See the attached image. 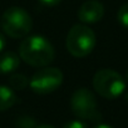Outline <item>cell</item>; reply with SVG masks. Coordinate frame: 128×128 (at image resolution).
Instances as JSON below:
<instances>
[{
  "instance_id": "cell-6",
  "label": "cell",
  "mask_w": 128,
  "mask_h": 128,
  "mask_svg": "<svg viewBox=\"0 0 128 128\" xmlns=\"http://www.w3.org/2000/svg\"><path fill=\"white\" fill-rule=\"evenodd\" d=\"M63 83V73L58 68L44 67L29 80L30 88L38 94H49L56 90Z\"/></svg>"
},
{
  "instance_id": "cell-12",
  "label": "cell",
  "mask_w": 128,
  "mask_h": 128,
  "mask_svg": "<svg viewBox=\"0 0 128 128\" xmlns=\"http://www.w3.org/2000/svg\"><path fill=\"white\" fill-rule=\"evenodd\" d=\"M117 19H118L119 24H120L123 28L128 29V3L123 4V5L119 8V10H118V13H117Z\"/></svg>"
},
{
  "instance_id": "cell-16",
  "label": "cell",
  "mask_w": 128,
  "mask_h": 128,
  "mask_svg": "<svg viewBox=\"0 0 128 128\" xmlns=\"http://www.w3.org/2000/svg\"><path fill=\"white\" fill-rule=\"evenodd\" d=\"M94 128H113V127H110V126H108L106 123H100V124H97Z\"/></svg>"
},
{
  "instance_id": "cell-15",
  "label": "cell",
  "mask_w": 128,
  "mask_h": 128,
  "mask_svg": "<svg viewBox=\"0 0 128 128\" xmlns=\"http://www.w3.org/2000/svg\"><path fill=\"white\" fill-rule=\"evenodd\" d=\"M5 45H6V40H5V36L0 33V53H2L3 50H4V48H5Z\"/></svg>"
},
{
  "instance_id": "cell-9",
  "label": "cell",
  "mask_w": 128,
  "mask_h": 128,
  "mask_svg": "<svg viewBox=\"0 0 128 128\" xmlns=\"http://www.w3.org/2000/svg\"><path fill=\"white\" fill-rule=\"evenodd\" d=\"M18 102V97L10 87L0 86V112L10 109Z\"/></svg>"
},
{
  "instance_id": "cell-19",
  "label": "cell",
  "mask_w": 128,
  "mask_h": 128,
  "mask_svg": "<svg viewBox=\"0 0 128 128\" xmlns=\"http://www.w3.org/2000/svg\"><path fill=\"white\" fill-rule=\"evenodd\" d=\"M126 100H127V103H128V92L126 93Z\"/></svg>"
},
{
  "instance_id": "cell-8",
  "label": "cell",
  "mask_w": 128,
  "mask_h": 128,
  "mask_svg": "<svg viewBox=\"0 0 128 128\" xmlns=\"http://www.w3.org/2000/svg\"><path fill=\"white\" fill-rule=\"evenodd\" d=\"M20 64V56L14 52H6L0 55V73L9 74L18 69Z\"/></svg>"
},
{
  "instance_id": "cell-3",
  "label": "cell",
  "mask_w": 128,
  "mask_h": 128,
  "mask_svg": "<svg viewBox=\"0 0 128 128\" xmlns=\"http://www.w3.org/2000/svg\"><path fill=\"white\" fill-rule=\"evenodd\" d=\"M96 43L97 39L94 32L89 26L83 24H77L72 26V29L68 32L66 40L68 52L76 58L89 55L93 52Z\"/></svg>"
},
{
  "instance_id": "cell-14",
  "label": "cell",
  "mask_w": 128,
  "mask_h": 128,
  "mask_svg": "<svg viewBox=\"0 0 128 128\" xmlns=\"http://www.w3.org/2000/svg\"><path fill=\"white\" fill-rule=\"evenodd\" d=\"M39 2L46 6H54V5H58L62 0H39Z\"/></svg>"
},
{
  "instance_id": "cell-17",
  "label": "cell",
  "mask_w": 128,
  "mask_h": 128,
  "mask_svg": "<svg viewBox=\"0 0 128 128\" xmlns=\"http://www.w3.org/2000/svg\"><path fill=\"white\" fill-rule=\"evenodd\" d=\"M36 128H55V127H53V126H50V124H42V126H39V127H36Z\"/></svg>"
},
{
  "instance_id": "cell-11",
  "label": "cell",
  "mask_w": 128,
  "mask_h": 128,
  "mask_svg": "<svg viewBox=\"0 0 128 128\" xmlns=\"http://www.w3.org/2000/svg\"><path fill=\"white\" fill-rule=\"evenodd\" d=\"M15 126H16V128H36V122L33 117L23 116L16 119Z\"/></svg>"
},
{
  "instance_id": "cell-10",
  "label": "cell",
  "mask_w": 128,
  "mask_h": 128,
  "mask_svg": "<svg viewBox=\"0 0 128 128\" xmlns=\"http://www.w3.org/2000/svg\"><path fill=\"white\" fill-rule=\"evenodd\" d=\"M29 86V79L24 74H13L9 78V87L14 90H23Z\"/></svg>"
},
{
  "instance_id": "cell-5",
  "label": "cell",
  "mask_w": 128,
  "mask_h": 128,
  "mask_svg": "<svg viewBox=\"0 0 128 128\" xmlns=\"http://www.w3.org/2000/svg\"><path fill=\"white\" fill-rule=\"evenodd\" d=\"M72 112L80 119L99 120L100 113L97 108V99L94 94L87 88L77 89L70 98Z\"/></svg>"
},
{
  "instance_id": "cell-7",
  "label": "cell",
  "mask_w": 128,
  "mask_h": 128,
  "mask_svg": "<svg viewBox=\"0 0 128 128\" xmlns=\"http://www.w3.org/2000/svg\"><path fill=\"white\" fill-rule=\"evenodd\" d=\"M104 15V6L98 0H87L78 10V19L84 24L98 23Z\"/></svg>"
},
{
  "instance_id": "cell-13",
  "label": "cell",
  "mask_w": 128,
  "mask_h": 128,
  "mask_svg": "<svg viewBox=\"0 0 128 128\" xmlns=\"http://www.w3.org/2000/svg\"><path fill=\"white\" fill-rule=\"evenodd\" d=\"M63 128H88V126L82 120H70L64 124Z\"/></svg>"
},
{
  "instance_id": "cell-2",
  "label": "cell",
  "mask_w": 128,
  "mask_h": 128,
  "mask_svg": "<svg viewBox=\"0 0 128 128\" xmlns=\"http://www.w3.org/2000/svg\"><path fill=\"white\" fill-rule=\"evenodd\" d=\"M0 26L6 35L19 39L25 38L30 33L33 20L25 9L20 6H12L3 13V16L0 19Z\"/></svg>"
},
{
  "instance_id": "cell-18",
  "label": "cell",
  "mask_w": 128,
  "mask_h": 128,
  "mask_svg": "<svg viewBox=\"0 0 128 128\" xmlns=\"http://www.w3.org/2000/svg\"><path fill=\"white\" fill-rule=\"evenodd\" d=\"M126 82L128 83V70H127V73H126Z\"/></svg>"
},
{
  "instance_id": "cell-4",
  "label": "cell",
  "mask_w": 128,
  "mask_h": 128,
  "mask_svg": "<svg viewBox=\"0 0 128 128\" xmlns=\"http://www.w3.org/2000/svg\"><path fill=\"white\" fill-rule=\"evenodd\" d=\"M93 88L100 97L116 99L124 92L126 80L113 69H100L93 77Z\"/></svg>"
},
{
  "instance_id": "cell-1",
  "label": "cell",
  "mask_w": 128,
  "mask_h": 128,
  "mask_svg": "<svg viewBox=\"0 0 128 128\" xmlns=\"http://www.w3.org/2000/svg\"><path fill=\"white\" fill-rule=\"evenodd\" d=\"M19 56L32 67H46L54 60L55 50L52 43L40 35L25 36L19 45Z\"/></svg>"
}]
</instances>
